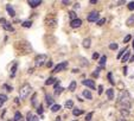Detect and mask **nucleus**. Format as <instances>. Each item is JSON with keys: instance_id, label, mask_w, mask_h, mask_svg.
I'll return each mask as SVG.
<instances>
[{"instance_id": "f257e3e1", "label": "nucleus", "mask_w": 134, "mask_h": 121, "mask_svg": "<svg viewBox=\"0 0 134 121\" xmlns=\"http://www.w3.org/2000/svg\"><path fill=\"white\" fill-rule=\"evenodd\" d=\"M31 90H32V88L29 83L23 84L22 87H20V89H19V96H20V99H26L27 96L30 95Z\"/></svg>"}, {"instance_id": "f03ea898", "label": "nucleus", "mask_w": 134, "mask_h": 121, "mask_svg": "<svg viewBox=\"0 0 134 121\" xmlns=\"http://www.w3.org/2000/svg\"><path fill=\"white\" fill-rule=\"evenodd\" d=\"M130 100V96H129V93L127 90H121L119 96H117V102H126V101H129Z\"/></svg>"}, {"instance_id": "7ed1b4c3", "label": "nucleus", "mask_w": 134, "mask_h": 121, "mask_svg": "<svg viewBox=\"0 0 134 121\" xmlns=\"http://www.w3.org/2000/svg\"><path fill=\"white\" fill-rule=\"evenodd\" d=\"M46 61H48V56L46 55H38L35 58V64H36V67H42V65L45 64Z\"/></svg>"}, {"instance_id": "20e7f679", "label": "nucleus", "mask_w": 134, "mask_h": 121, "mask_svg": "<svg viewBox=\"0 0 134 121\" xmlns=\"http://www.w3.org/2000/svg\"><path fill=\"white\" fill-rule=\"evenodd\" d=\"M87 20L90 23H97L98 22V12H96V11H93V12H90L89 14H88V17H87Z\"/></svg>"}, {"instance_id": "39448f33", "label": "nucleus", "mask_w": 134, "mask_h": 121, "mask_svg": "<svg viewBox=\"0 0 134 121\" xmlns=\"http://www.w3.org/2000/svg\"><path fill=\"white\" fill-rule=\"evenodd\" d=\"M67 68H68V62L59 63V64H57V65L55 67V69H54V70H52V72H54V74H56V72L63 71V70H65Z\"/></svg>"}, {"instance_id": "423d86ee", "label": "nucleus", "mask_w": 134, "mask_h": 121, "mask_svg": "<svg viewBox=\"0 0 134 121\" xmlns=\"http://www.w3.org/2000/svg\"><path fill=\"white\" fill-rule=\"evenodd\" d=\"M82 83L84 85H87L89 89H95V82L94 80H83L82 81Z\"/></svg>"}, {"instance_id": "0eeeda50", "label": "nucleus", "mask_w": 134, "mask_h": 121, "mask_svg": "<svg viewBox=\"0 0 134 121\" xmlns=\"http://www.w3.org/2000/svg\"><path fill=\"white\" fill-rule=\"evenodd\" d=\"M81 25H82V20H81L80 18H76L75 20H71V22H70V26H71L72 29H77V27H80Z\"/></svg>"}, {"instance_id": "6e6552de", "label": "nucleus", "mask_w": 134, "mask_h": 121, "mask_svg": "<svg viewBox=\"0 0 134 121\" xmlns=\"http://www.w3.org/2000/svg\"><path fill=\"white\" fill-rule=\"evenodd\" d=\"M27 4L30 5V7H37V6H39L42 4V0H29L27 1Z\"/></svg>"}, {"instance_id": "1a4fd4ad", "label": "nucleus", "mask_w": 134, "mask_h": 121, "mask_svg": "<svg viewBox=\"0 0 134 121\" xmlns=\"http://www.w3.org/2000/svg\"><path fill=\"white\" fill-rule=\"evenodd\" d=\"M6 11H7V13H9L11 17H14V16H16V11H14V9L10 4L6 5Z\"/></svg>"}, {"instance_id": "9d476101", "label": "nucleus", "mask_w": 134, "mask_h": 121, "mask_svg": "<svg viewBox=\"0 0 134 121\" xmlns=\"http://www.w3.org/2000/svg\"><path fill=\"white\" fill-rule=\"evenodd\" d=\"M129 58H130V52L128 51V50H127V51H126L125 54H123V56L121 57V62H122V63H125V62H127V61H128Z\"/></svg>"}, {"instance_id": "9b49d317", "label": "nucleus", "mask_w": 134, "mask_h": 121, "mask_svg": "<svg viewBox=\"0 0 134 121\" xmlns=\"http://www.w3.org/2000/svg\"><path fill=\"white\" fill-rule=\"evenodd\" d=\"M17 68H18V63L14 62V63H13V67L11 68V72H10L11 77H14V76H16V71H17Z\"/></svg>"}, {"instance_id": "f8f14e48", "label": "nucleus", "mask_w": 134, "mask_h": 121, "mask_svg": "<svg viewBox=\"0 0 134 121\" xmlns=\"http://www.w3.org/2000/svg\"><path fill=\"white\" fill-rule=\"evenodd\" d=\"M83 46H84L85 49H89L90 45H91V39L90 38H85V39H83Z\"/></svg>"}, {"instance_id": "ddd939ff", "label": "nucleus", "mask_w": 134, "mask_h": 121, "mask_svg": "<svg viewBox=\"0 0 134 121\" xmlns=\"http://www.w3.org/2000/svg\"><path fill=\"white\" fill-rule=\"evenodd\" d=\"M120 114H121V117H123V119H125V117H128L129 116V110H127V109H122V108H121Z\"/></svg>"}, {"instance_id": "4468645a", "label": "nucleus", "mask_w": 134, "mask_h": 121, "mask_svg": "<svg viewBox=\"0 0 134 121\" xmlns=\"http://www.w3.org/2000/svg\"><path fill=\"white\" fill-rule=\"evenodd\" d=\"M14 121H24V117H23L20 112H16V114H14Z\"/></svg>"}, {"instance_id": "2eb2a0df", "label": "nucleus", "mask_w": 134, "mask_h": 121, "mask_svg": "<svg viewBox=\"0 0 134 121\" xmlns=\"http://www.w3.org/2000/svg\"><path fill=\"white\" fill-rule=\"evenodd\" d=\"M106 62H107V57H106V56H102V57L100 58V61H98L100 68H103V67H104V65H106Z\"/></svg>"}, {"instance_id": "dca6fc26", "label": "nucleus", "mask_w": 134, "mask_h": 121, "mask_svg": "<svg viewBox=\"0 0 134 121\" xmlns=\"http://www.w3.org/2000/svg\"><path fill=\"white\" fill-rule=\"evenodd\" d=\"M45 101H46V103H48V106H54V99L51 97V96H49V95H46L45 96Z\"/></svg>"}, {"instance_id": "f3484780", "label": "nucleus", "mask_w": 134, "mask_h": 121, "mask_svg": "<svg viewBox=\"0 0 134 121\" xmlns=\"http://www.w3.org/2000/svg\"><path fill=\"white\" fill-rule=\"evenodd\" d=\"M106 94H107V96H108V100H113V99H114V90H113V89H107Z\"/></svg>"}, {"instance_id": "a211bd4d", "label": "nucleus", "mask_w": 134, "mask_h": 121, "mask_svg": "<svg viewBox=\"0 0 134 121\" xmlns=\"http://www.w3.org/2000/svg\"><path fill=\"white\" fill-rule=\"evenodd\" d=\"M83 96H84L87 100H93V95H91V93H90L89 90H84V91H83Z\"/></svg>"}, {"instance_id": "6ab92c4d", "label": "nucleus", "mask_w": 134, "mask_h": 121, "mask_svg": "<svg viewBox=\"0 0 134 121\" xmlns=\"http://www.w3.org/2000/svg\"><path fill=\"white\" fill-rule=\"evenodd\" d=\"M57 82V80L55 78V77H49L48 80L45 81V84L46 85H50V84H52V83H56Z\"/></svg>"}, {"instance_id": "aec40b11", "label": "nucleus", "mask_w": 134, "mask_h": 121, "mask_svg": "<svg viewBox=\"0 0 134 121\" xmlns=\"http://www.w3.org/2000/svg\"><path fill=\"white\" fill-rule=\"evenodd\" d=\"M72 114H74L75 116H80L81 114H83V110H82V109H78V108H74Z\"/></svg>"}, {"instance_id": "412c9836", "label": "nucleus", "mask_w": 134, "mask_h": 121, "mask_svg": "<svg viewBox=\"0 0 134 121\" xmlns=\"http://www.w3.org/2000/svg\"><path fill=\"white\" fill-rule=\"evenodd\" d=\"M5 29V30H7V31H11V32H14V29H13V26H12V25H11V24H9V23H7V24H5L4 26H3Z\"/></svg>"}, {"instance_id": "4be33fe9", "label": "nucleus", "mask_w": 134, "mask_h": 121, "mask_svg": "<svg viewBox=\"0 0 134 121\" xmlns=\"http://www.w3.org/2000/svg\"><path fill=\"white\" fill-rule=\"evenodd\" d=\"M31 103L33 107H37V94L32 95V99H31Z\"/></svg>"}, {"instance_id": "5701e85b", "label": "nucleus", "mask_w": 134, "mask_h": 121, "mask_svg": "<svg viewBox=\"0 0 134 121\" xmlns=\"http://www.w3.org/2000/svg\"><path fill=\"white\" fill-rule=\"evenodd\" d=\"M127 25H128V26L134 25V14H133V16H130L129 18L127 19Z\"/></svg>"}, {"instance_id": "b1692460", "label": "nucleus", "mask_w": 134, "mask_h": 121, "mask_svg": "<svg viewBox=\"0 0 134 121\" xmlns=\"http://www.w3.org/2000/svg\"><path fill=\"white\" fill-rule=\"evenodd\" d=\"M46 24H48L49 26H51V27H55V26H56V19H55V18H52V19H51V20H50V19H49Z\"/></svg>"}, {"instance_id": "393cba45", "label": "nucleus", "mask_w": 134, "mask_h": 121, "mask_svg": "<svg viewBox=\"0 0 134 121\" xmlns=\"http://www.w3.org/2000/svg\"><path fill=\"white\" fill-rule=\"evenodd\" d=\"M68 89L70 90V91H74V90L76 89V82L75 81H72L71 83H70V85H69V88Z\"/></svg>"}, {"instance_id": "a878e982", "label": "nucleus", "mask_w": 134, "mask_h": 121, "mask_svg": "<svg viewBox=\"0 0 134 121\" xmlns=\"http://www.w3.org/2000/svg\"><path fill=\"white\" fill-rule=\"evenodd\" d=\"M61 106H59V104H54V106H52V107H51V112H54V113H56V112H58V110H59V109H61Z\"/></svg>"}, {"instance_id": "bb28decb", "label": "nucleus", "mask_w": 134, "mask_h": 121, "mask_svg": "<svg viewBox=\"0 0 134 121\" xmlns=\"http://www.w3.org/2000/svg\"><path fill=\"white\" fill-rule=\"evenodd\" d=\"M64 107L65 108H72L74 107V102H72L71 100H68L67 102H65V104H64Z\"/></svg>"}, {"instance_id": "cd10ccee", "label": "nucleus", "mask_w": 134, "mask_h": 121, "mask_svg": "<svg viewBox=\"0 0 134 121\" xmlns=\"http://www.w3.org/2000/svg\"><path fill=\"white\" fill-rule=\"evenodd\" d=\"M69 17H70L71 20H75V19L77 18V14L75 13V11H70V12H69Z\"/></svg>"}, {"instance_id": "c85d7f7f", "label": "nucleus", "mask_w": 134, "mask_h": 121, "mask_svg": "<svg viewBox=\"0 0 134 121\" xmlns=\"http://www.w3.org/2000/svg\"><path fill=\"white\" fill-rule=\"evenodd\" d=\"M22 25H23L24 27H31V26H32V22H31V20H26V22L23 23Z\"/></svg>"}, {"instance_id": "c756f323", "label": "nucleus", "mask_w": 134, "mask_h": 121, "mask_svg": "<svg viewBox=\"0 0 134 121\" xmlns=\"http://www.w3.org/2000/svg\"><path fill=\"white\" fill-rule=\"evenodd\" d=\"M127 50H128V49H122V50H120V52L117 54V58H119V59H121V57L123 56V54H125V52H126V51H127Z\"/></svg>"}, {"instance_id": "7c9ffc66", "label": "nucleus", "mask_w": 134, "mask_h": 121, "mask_svg": "<svg viewBox=\"0 0 134 121\" xmlns=\"http://www.w3.org/2000/svg\"><path fill=\"white\" fill-rule=\"evenodd\" d=\"M119 48V45L116 44V43H112V44H109V49L110 50H117Z\"/></svg>"}, {"instance_id": "2f4dec72", "label": "nucleus", "mask_w": 134, "mask_h": 121, "mask_svg": "<svg viewBox=\"0 0 134 121\" xmlns=\"http://www.w3.org/2000/svg\"><path fill=\"white\" fill-rule=\"evenodd\" d=\"M0 101H1L3 103L6 102V101H7V96H6L5 94H0Z\"/></svg>"}, {"instance_id": "473e14b6", "label": "nucleus", "mask_w": 134, "mask_h": 121, "mask_svg": "<svg viewBox=\"0 0 134 121\" xmlns=\"http://www.w3.org/2000/svg\"><path fill=\"white\" fill-rule=\"evenodd\" d=\"M93 115H94V113L93 112H90L87 114V116H85V121H90L91 120V117H93Z\"/></svg>"}, {"instance_id": "72a5a7b5", "label": "nucleus", "mask_w": 134, "mask_h": 121, "mask_svg": "<svg viewBox=\"0 0 134 121\" xmlns=\"http://www.w3.org/2000/svg\"><path fill=\"white\" fill-rule=\"evenodd\" d=\"M81 64H82L83 67H85V65H88L89 63H88V61H87L85 58H83V57H81Z\"/></svg>"}, {"instance_id": "f704fd0d", "label": "nucleus", "mask_w": 134, "mask_h": 121, "mask_svg": "<svg viewBox=\"0 0 134 121\" xmlns=\"http://www.w3.org/2000/svg\"><path fill=\"white\" fill-rule=\"evenodd\" d=\"M62 91H63V88L62 87H58V88H56V90H55V95H59Z\"/></svg>"}, {"instance_id": "c9c22d12", "label": "nucleus", "mask_w": 134, "mask_h": 121, "mask_svg": "<svg viewBox=\"0 0 134 121\" xmlns=\"http://www.w3.org/2000/svg\"><path fill=\"white\" fill-rule=\"evenodd\" d=\"M127 7H128L129 11H134V1H130L129 4L127 5Z\"/></svg>"}, {"instance_id": "e433bc0d", "label": "nucleus", "mask_w": 134, "mask_h": 121, "mask_svg": "<svg viewBox=\"0 0 134 121\" xmlns=\"http://www.w3.org/2000/svg\"><path fill=\"white\" fill-rule=\"evenodd\" d=\"M37 113H38L39 115H42V114H43V106H42V104H39V106H38V108H37Z\"/></svg>"}, {"instance_id": "4c0bfd02", "label": "nucleus", "mask_w": 134, "mask_h": 121, "mask_svg": "<svg viewBox=\"0 0 134 121\" xmlns=\"http://www.w3.org/2000/svg\"><path fill=\"white\" fill-rule=\"evenodd\" d=\"M32 116H33V115H32V113L31 112H29L26 114V121H31L32 120Z\"/></svg>"}, {"instance_id": "58836bf2", "label": "nucleus", "mask_w": 134, "mask_h": 121, "mask_svg": "<svg viewBox=\"0 0 134 121\" xmlns=\"http://www.w3.org/2000/svg\"><path fill=\"white\" fill-rule=\"evenodd\" d=\"M104 23H106V18H102V19H100V20L97 22V25L98 26H101V25H103Z\"/></svg>"}, {"instance_id": "ea45409f", "label": "nucleus", "mask_w": 134, "mask_h": 121, "mask_svg": "<svg viewBox=\"0 0 134 121\" xmlns=\"http://www.w3.org/2000/svg\"><path fill=\"white\" fill-rule=\"evenodd\" d=\"M130 38H132V37H130L129 35H127V36H126L125 38H123V43H125V44H126V43H128V42L130 40Z\"/></svg>"}, {"instance_id": "a19ab883", "label": "nucleus", "mask_w": 134, "mask_h": 121, "mask_svg": "<svg viewBox=\"0 0 134 121\" xmlns=\"http://www.w3.org/2000/svg\"><path fill=\"white\" fill-rule=\"evenodd\" d=\"M5 24H7V20H6L5 18H0V25H3V26H4Z\"/></svg>"}, {"instance_id": "79ce46f5", "label": "nucleus", "mask_w": 134, "mask_h": 121, "mask_svg": "<svg viewBox=\"0 0 134 121\" xmlns=\"http://www.w3.org/2000/svg\"><path fill=\"white\" fill-rule=\"evenodd\" d=\"M4 88L7 90V91H12V90H13V88H12V87H10V85H7V84H4Z\"/></svg>"}, {"instance_id": "37998d69", "label": "nucleus", "mask_w": 134, "mask_h": 121, "mask_svg": "<svg viewBox=\"0 0 134 121\" xmlns=\"http://www.w3.org/2000/svg\"><path fill=\"white\" fill-rule=\"evenodd\" d=\"M108 80H109V82H110L112 84H114V81H113V78H112V72L108 74Z\"/></svg>"}, {"instance_id": "c03bdc74", "label": "nucleus", "mask_w": 134, "mask_h": 121, "mask_svg": "<svg viewBox=\"0 0 134 121\" xmlns=\"http://www.w3.org/2000/svg\"><path fill=\"white\" fill-rule=\"evenodd\" d=\"M100 58V55L97 54V52H95L94 55H93V59H98Z\"/></svg>"}, {"instance_id": "a18cd8bd", "label": "nucleus", "mask_w": 134, "mask_h": 121, "mask_svg": "<svg viewBox=\"0 0 134 121\" xmlns=\"http://www.w3.org/2000/svg\"><path fill=\"white\" fill-rule=\"evenodd\" d=\"M38 120H39L38 115H33V116H32V120H31V121H38Z\"/></svg>"}, {"instance_id": "49530a36", "label": "nucleus", "mask_w": 134, "mask_h": 121, "mask_svg": "<svg viewBox=\"0 0 134 121\" xmlns=\"http://www.w3.org/2000/svg\"><path fill=\"white\" fill-rule=\"evenodd\" d=\"M103 91V87L102 85H98V94H102Z\"/></svg>"}, {"instance_id": "de8ad7c7", "label": "nucleus", "mask_w": 134, "mask_h": 121, "mask_svg": "<svg viewBox=\"0 0 134 121\" xmlns=\"http://www.w3.org/2000/svg\"><path fill=\"white\" fill-rule=\"evenodd\" d=\"M122 72H123V75H127V67H123V69H122Z\"/></svg>"}, {"instance_id": "09e8293b", "label": "nucleus", "mask_w": 134, "mask_h": 121, "mask_svg": "<svg viewBox=\"0 0 134 121\" xmlns=\"http://www.w3.org/2000/svg\"><path fill=\"white\" fill-rule=\"evenodd\" d=\"M46 67L51 68V67H52V62H51V61H50V62H48V63H46Z\"/></svg>"}, {"instance_id": "8fccbe9b", "label": "nucleus", "mask_w": 134, "mask_h": 121, "mask_svg": "<svg viewBox=\"0 0 134 121\" xmlns=\"http://www.w3.org/2000/svg\"><path fill=\"white\" fill-rule=\"evenodd\" d=\"M89 3H90L91 5H95V4H97V0H90Z\"/></svg>"}, {"instance_id": "3c124183", "label": "nucleus", "mask_w": 134, "mask_h": 121, "mask_svg": "<svg viewBox=\"0 0 134 121\" xmlns=\"http://www.w3.org/2000/svg\"><path fill=\"white\" fill-rule=\"evenodd\" d=\"M62 4H64V5H70L71 3H70V1H65V0H64V1H62Z\"/></svg>"}, {"instance_id": "603ef678", "label": "nucleus", "mask_w": 134, "mask_h": 121, "mask_svg": "<svg viewBox=\"0 0 134 121\" xmlns=\"http://www.w3.org/2000/svg\"><path fill=\"white\" fill-rule=\"evenodd\" d=\"M129 62H134V56H132V57L129 58Z\"/></svg>"}, {"instance_id": "864d4df0", "label": "nucleus", "mask_w": 134, "mask_h": 121, "mask_svg": "<svg viewBox=\"0 0 134 121\" xmlns=\"http://www.w3.org/2000/svg\"><path fill=\"white\" fill-rule=\"evenodd\" d=\"M116 121H126V120H125V119H117Z\"/></svg>"}, {"instance_id": "5fc2aeb1", "label": "nucleus", "mask_w": 134, "mask_h": 121, "mask_svg": "<svg viewBox=\"0 0 134 121\" xmlns=\"http://www.w3.org/2000/svg\"><path fill=\"white\" fill-rule=\"evenodd\" d=\"M3 104H4V103H3L1 101H0V108H1V106H3Z\"/></svg>"}, {"instance_id": "6e6d98bb", "label": "nucleus", "mask_w": 134, "mask_h": 121, "mask_svg": "<svg viewBox=\"0 0 134 121\" xmlns=\"http://www.w3.org/2000/svg\"><path fill=\"white\" fill-rule=\"evenodd\" d=\"M133 48H134V42H133Z\"/></svg>"}, {"instance_id": "4d7b16f0", "label": "nucleus", "mask_w": 134, "mask_h": 121, "mask_svg": "<svg viewBox=\"0 0 134 121\" xmlns=\"http://www.w3.org/2000/svg\"><path fill=\"white\" fill-rule=\"evenodd\" d=\"M9 121H11V120H9Z\"/></svg>"}, {"instance_id": "13d9d810", "label": "nucleus", "mask_w": 134, "mask_h": 121, "mask_svg": "<svg viewBox=\"0 0 134 121\" xmlns=\"http://www.w3.org/2000/svg\"><path fill=\"white\" fill-rule=\"evenodd\" d=\"M75 121H76V120H75Z\"/></svg>"}]
</instances>
